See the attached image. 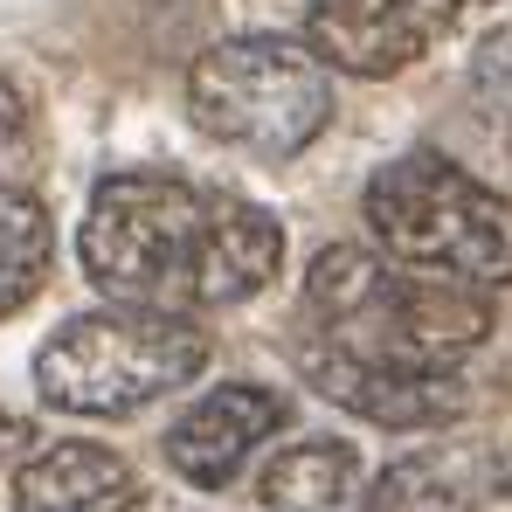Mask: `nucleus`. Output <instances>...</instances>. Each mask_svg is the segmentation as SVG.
I'll list each match as a JSON object with an SVG mask.
<instances>
[{
  "mask_svg": "<svg viewBox=\"0 0 512 512\" xmlns=\"http://www.w3.org/2000/svg\"><path fill=\"white\" fill-rule=\"evenodd\" d=\"M499 312L485 291L402 270L381 250H333L312 263L291 360L298 374L374 429H443L506 395L485 374Z\"/></svg>",
  "mask_w": 512,
  "mask_h": 512,
  "instance_id": "nucleus-1",
  "label": "nucleus"
},
{
  "mask_svg": "<svg viewBox=\"0 0 512 512\" xmlns=\"http://www.w3.org/2000/svg\"><path fill=\"white\" fill-rule=\"evenodd\" d=\"M77 256L111 305L187 319L256 298L284 263V229L270 208L229 187L139 167L97 180L77 229Z\"/></svg>",
  "mask_w": 512,
  "mask_h": 512,
  "instance_id": "nucleus-2",
  "label": "nucleus"
},
{
  "mask_svg": "<svg viewBox=\"0 0 512 512\" xmlns=\"http://www.w3.org/2000/svg\"><path fill=\"white\" fill-rule=\"evenodd\" d=\"M360 215L388 263L464 291L512 284V194L471 180L443 153H402L367 180Z\"/></svg>",
  "mask_w": 512,
  "mask_h": 512,
  "instance_id": "nucleus-3",
  "label": "nucleus"
},
{
  "mask_svg": "<svg viewBox=\"0 0 512 512\" xmlns=\"http://www.w3.org/2000/svg\"><path fill=\"white\" fill-rule=\"evenodd\" d=\"M187 111L229 153L298 160L333 125V70L284 35H229L194 56Z\"/></svg>",
  "mask_w": 512,
  "mask_h": 512,
  "instance_id": "nucleus-4",
  "label": "nucleus"
},
{
  "mask_svg": "<svg viewBox=\"0 0 512 512\" xmlns=\"http://www.w3.org/2000/svg\"><path fill=\"white\" fill-rule=\"evenodd\" d=\"M208 367V333L160 312H77L35 353V388L63 416H139Z\"/></svg>",
  "mask_w": 512,
  "mask_h": 512,
  "instance_id": "nucleus-5",
  "label": "nucleus"
},
{
  "mask_svg": "<svg viewBox=\"0 0 512 512\" xmlns=\"http://www.w3.org/2000/svg\"><path fill=\"white\" fill-rule=\"evenodd\" d=\"M464 0H312L305 49L346 77H395L457 28Z\"/></svg>",
  "mask_w": 512,
  "mask_h": 512,
  "instance_id": "nucleus-6",
  "label": "nucleus"
},
{
  "mask_svg": "<svg viewBox=\"0 0 512 512\" xmlns=\"http://www.w3.org/2000/svg\"><path fill=\"white\" fill-rule=\"evenodd\" d=\"M284 395L277 388H256V381H222V388H208L187 416H173L167 429V464L187 478V485H201V492H222L243 464H250L256 443H270L277 429H284Z\"/></svg>",
  "mask_w": 512,
  "mask_h": 512,
  "instance_id": "nucleus-7",
  "label": "nucleus"
},
{
  "mask_svg": "<svg viewBox=\"0 0 512 512\" xmlns=\"http://www.w3.org/2000/svg\"><path fill=\"white\" fill-rule=\"evenodd\" d=\"M506 485V443L457 436V443H429V450H409L402 464H388L360 512H485L492 499H506Z\"/></svg>",
  "mask_w": 512,
  "mask_h": 512,
  "instance_id": "nucleus-8",
  "label": "nucleus"
},
{
  "mask_svg": "<svg viewBox=\"0 0 512 512\" xmlns=\"http://www.w3.org/2000/svg\"><path fill=\"white\" fill-rule=\"evenodd\" d=\"M139 471L104 443H49L14 471V512H132Z\"/></svg>",
  "mask_w": 512,
  "mask_h": 512,
  "instance_id": "nucleus-9",
  "label": "nucleus"
},
{
  "mask_svg": "<svg viewBox=\"0 0 512 512\" xmlns=\"http://www.w3.org/2000/svg\"><path fill=\"white\" fill-rule=\"evenodd\" d=\"M263 512H346L360 499V450L340 436H305L263 464Z\"/></svg>",
  "mask_w": 512,
  "mask_h": 512,
  "instance_id": "nucleus-10",
  "label": "nucleus"
},
{
  "mask_svg": "<svg viewBox=\"0 0 512 512\" xmlns=\"http://www.w3.org/2000/svg\"><path fill=\"white\" fill-rule=\"evenodd\" d=\"M56 263V222L28 187H0V319H14Z\"/></svg>",
  "mask_w": 512,
  "mask_h": 512,
  "instance_id": "nucleus-11",
  "label": "nucleus"
},
{
  "mask_svg": "<svg viewBox=\"0 0 512 512\" xmlns=\"http://www.w3.org/2000/svg\"><path fill=\"white\" fill-rule=\"evenodd\" d=\"M28 167H35V125L21 90L0 77V187H28Z\"/></svg>",
  "mask_w": 512,
  "mask_h": 512,
  "instance_id": "nucleus-12",
  "label": "nucleus"
},
{
  "mask_svg": "<svg viewBox=\"0 0 512 512\" xmlns=\"http://www.w3.org/2000/svg\"><path fill=\"white\" fill-rule=\"evenodd\" d=\"M471 90H478V111H485L492 125H512V28L478 49V77H471Z\"/></svg>",
  "mask_w": 512,
  "mask_h": 512,
  "instance_id": "nucleus-13",
  "label": "nucleus"
},
{
  "mask_svg": "<svg viewBox=\"0 0 512 512\" xmlns=\"http://www.w3.org/2000/svg\"><path fill=\"white\" fill-rule=\"evenodd\" d=\"M28 450V423L14 409H0V471H14V457Z\"/></svg>",
  "mask_w": 512,
  "mask_h": 512,
  "instance_id": "nucleus-14",
  "label": "nucleus"
}]
</instances>
